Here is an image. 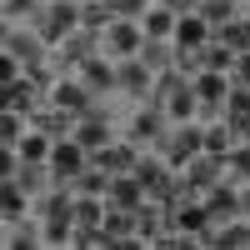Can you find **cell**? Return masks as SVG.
I'll return each instance as SVG.
<instances>
[{
	"mask_svg": "<svg viewBox=\"0 0 250 250\" xmlns=\"http://www.w3.org/2000/svg\"><path fill=\"white\" fill-rule=\"evenodd\" d=\"M165 130H170V120H165V110L150 105V100H140V105H125V115H120V140L140 145V150H155Z\"/></svg>",
	"mask_w": 250,
	"mask_h": 250,
	"instance_id": "6da1fadb",
	"label": "cell"
},
{
	"mask_svg": "<svg viewBox=\"0 0 250 250\" xmlns=\"http://www.w3.org/2000/svg\"><path fill=\"white\" fill-rule=\"evenodd\" d=\"M30 25H35L40 40L55 50L70 30H80V0H45V5H40V15L30 20Z\"/></svg>",
	"mask_w": 250,
	"mask_h": 250,
	"instance_id": "7a4b0ae2",
	"label": "cell"
},
{
	"mask_svg": "<svg viewBox=\"0 0 250 250\" xmlns=\"http://www.w3.org/2000/svg\"><path fill=\"white\" fill-rule=\"evenodd\" d=\"M0 55H15L20 65H40V60H50L55 50L40 40L35 25H0Z\"/></svg>",
	"mask_w": 250,
	"mask_h": 250,
	"instance_id": "3957f363",
	"label": "cell"
},
{
	"mask_svg": "<svg viewBox=\"0 0 250 250\" xmlns=\"http://www.w3.org/2000/svg\"><path fill=\"white\" fill-rule=\"evenodd\" d=\"M230 85H235V80L225 75V70H195V75H190V90H195V100H200V120H220V115H225Z\"/></svg>",
	"mask_w": 250,
	"mask_h": 250,
	"instance_id": "277c9868",
	"label": "cell"
},
{
	"mask_svg": "<svg viewBox=\"0 0 250 250\" xmlns=\"http://www.w3.org/2000/svg\"><path fill=\"white\" fill-rule=\"evenodd\" d=\"M160 160L170 165V170H185L195 155H200V120H190V125H170V130L160 135Z\"/></svg>",
	"mask_w": 250,
	"mask_h": 250,
	"instance_id": "5b68a950",
	"label": "cell"
},
{
	"mask_svg": "<svg viewBox=\"0 0 250 250\" xmlns=\"http://www.w3.org/2000/svg\"><path fill=\"white\" fill-rule=\"evenodd\" d=\"M100 55H110V60H135V55H145V30H140V20H110V25L100 30Z\"/></svg>",
	"mask_w": 250,
	"mask_h": 250,
	"instance_id": "8992f818",
	"label": "cell"
},
{
	"mask_svg": "<svg viewBox=\"0 0 250 250\" xmlns=\"http://www.w3.org/2000/svg\"><path fill=\"white\" fill-rule=\"evenodd\" d=\"M45 105L65 110V115H85V110L95 105V95H90V85H85L75 70H60V75H55V85L45 90Z\"/></svg>",
	"mask_w": 250,
	"mask_h": 250,
	"instance_id": "52a82bcc",
	"label": "cell"
},
{
	"mask_svg": "<svg viewBox=\"0 0 250 250\" xmlns=\"http://www.w3.org/2000/svg\"><path fill=\"white\" fill-rule=\"evenodd\" d=\"M115 85H120V100L125 105H140V100H150L155 90V70L145 65V60H115Z\"/></svg>",
	"mask_w": 250,
	"mask_h": 250,
	"instance_id": "ba28073f",
	"label": "cell"
},
{
	"mask_svg": "<svg viewBox=\"0 0 250 250\" xmlns=\"http://www.w3.org/2000/svg\"><path fill=\"white\" fill-rule=\"evenodd\" d=\"M90 165V150L80 145L75 135H65V140H55V150H50V180L55 185H75V175Z\"/></svg>",
	"mask_w": 250,
	"mask_h": 250,
	"instance_id": "9c48e42d",
	"label": "cell"
},
{
	"mask_svg": "<svg viewBox=\"0 0 250 250\" xmlns=\"http://www.w3.org/2000/svg\"><path fill=\"white\" fill-rule=\"evenodd\" d=\"M75 75L90 85V95H95V100H120V85H115V60H110V55H100V50H95L90 60H80V65H75Z\"/></svg>",
	"mask_w": 250,
	"mask_h": 250,
	"instance_id": "30bf717a",
	"label": "cell"
},
{
	"mask_svg": "<svg viewBox=\"0 0 250 250\" xmlns=\"http://www.w3.org/2000/svg\"><path fill=\"white\" fill-rule=\"evenodd\" d=\"M210 210H205V200L200 195H180V205H175V235H185L195 250H200V240H205V230H210Z\"/></svg>",
	"mask_w": 250,
	"mask_h": 250,
	"instance_id": "8fae6325",
	"label": "cell"
},
{
	"mask_svg": "<svg viewBox=\"0 0 250 250\" xmlns=\"http://www.w3.org/2000/svg\"><path fill=\"white\" fill-rule=\"evenodd\" d=\"M200 250H250V215H235V220H220L205 230Z\"/></svg>",
	"mask_w": 250,
	"mask_h": 250,
	"instance_id": "7c38bea8",
	"label": "cell"
},
{
	"mask_svg": "<svg viewBox=\"0 0 250 250\" xmlns=\"http://www.w3.org/2000/svg\"><path fill=\"white\" fill-rule=\"evenodd\" d=\"M200 200H205V210H210V220H215V225L240 215V185H235L230 175H220V180H215V185H210V190H205Z\"/></svg>",
	"mask_w": 250,
	"mask_h": 250,
	"instance_id": "4fadbf2b",
	"label": "cell"
},
{
	"mask_svg": "<svg viewBox=\"0 0 250 250\" xmlns=\"http://www.w3.org/2000/svg\"><path fill=\"white\" fill-rule=\"evenodd\" d=\"M30 210H35V190H30V185H20L15 175H10V180H0V225L25 220Z\"/></svg>",
	"mask_w": 250,
	"mask_h": 250,
	"instance_id": "5bb4252c",
	"label": "cell"
},
{
	"mask_svg": "<svg viewBox=\"0 0 250 250\" xmlns=\"http://www.w3.org/2000/svg\"><path fill=\"white\" fill-rule=\"evenodd\" d=\"M105 200L115 205V210H140V205L150 200V190H145V180H140L135 170H125V175H110V190H105Z\"/></svg>",
	"mask_w": 250,
	"mask_h": 250,
	"instance_id": "9a60e30c",
	"label": "cell"
},
{
	"mask_svg": "<svg viewBox=\"0 0 250 250\" xmlns=\"http://www.w3.org/2000/svg\"><path fill=\"white\" fill-rule=\"evenodd\" d=\"M160 110H165V120H170V125H190V120H200V100H195V90H190V75H185L180 85L160 100Z\"/></svg>",
	"mask_w": 250,
	"mask_h": 250,
	"instance_id": "2e32d148",
	"label": "cell"
},
{
	"mask_svg": "<svg viewBox=\"0 0 250 250\" xmlns=\"http://www.w3.org/2000/svg\"><path fill=\"white\" fill-rule=\"evenodd\" d=\"M95 50H100V35H95V30H70V35L55 45V60H60V70H75L80 60H90Z\"/></svg>",
	"mask_w": 250,
	"mask_h": 250,
	"instance_id": "e0dca14e",
	"label": "cell"
},
{
	"mask_svg": "<svg viewBox=\"0 0 250 250\" xmlns=\"http://www.w3.org/2000/svg\"><path fill=\"white\" fill-rule=\"evenodd\" d=\"M100 170H110V175H125V170H135V160H140V145H130V140H110V145H100V150L90 155Z\"/></svg>",
	"mask_w": 250,
	"mask_h": 250,
	"instance_id": "ac0fdd59",
	"label": "cell"
},
{
	"mask_svg": "<svg viewBox=\"0 0 250 250\" xmlns=\"http://www.w3.org/2000/svg\"><path fill=\"white\" fill-rule=\"evenodd\" d=\"M230 145H235V125L230 120H200V150L205 155H215V160H225L230 155Z\"/></svg>",
	"mask_w": 250,
	"mask_h": 250,
	"instance_id": "d6986e66",
	"label": "cell"
},
{
	"mask_svg": "<svg viewBox=\"0 0 250 250\" xmlns=\"http://www.w3.org/2000/svg\"><path fill=\"white\" fill-rule=\"evenodd\" d=\"M180 175H185V185H190L195 195H205V190H210V185L225 175V160H215V155H205V150H200V155H195L190 165H185Z\"/></svg>",
	"mask_w": 250,
	"mask_h": 250,
	"instance_id": "ffe728a7",
	"label": "cell"
},
{
	"mask_svg": "<svg viewBox=\"0 0 250 250\" xmlns=\"http://www.w3.org/2000/svg\"><path fill=\"white\" fill-rule=\"evenodd\" d=\"M40 100H45V95H40V90L30 85V80H15V85H0V110H15V115H30V110L40 105Z\"/></svg>",
	"mask_w": 250,
	"mask_h": 250,
	"instance_id": "44dd1931",
	"label": "cell"
},
{
	"mask_svg": "<svg viewBox=\"0 0 250 250\" xmlns=\"http://www.w3.org/2000/svg\"><path fill=\"white\" fill-rule=\"evenodd\" d=\"M50 150H55V140H50L45 130H35V125L15 140V155L25 160V165H50Z\"/></svg>",
	"mask_w": 250,
	"mask_h": 250,
	"instance_id": "7402d4cb",
	"label": "cell"
},
{
	"mask_svg": "<svg viewBox=\"0 0 250 250\" xmlns=\"http://www.w3.org/2000/svg\"><path fill=\"white\" fill-rule=\"evenodd\" d=\"M140 30H145V40H170L175 35V10L160 5V0H150V10L140 15Z\"/></svg>",
	"mask_w": 250,
	"mask_h": 250,
	"instance_id": "603a6c76",
	"label": "cell"
},
{
	"mask_svg": "<svg viewBox=\"0 0 250 250\" xmlns=\"http://www.w3.org/2000/svg\"><path fill=\"white\" fill-rule=\"evenodd\" d=\"M230 65H235V50L225 45V40H210V45H200V55H195V70H225L230 75Z\"/></svg>",
	"mask_w": 250,
	"mask_h": 250,
	"instance_id": "cb8c5ba5",
	"label": "cell"
},
{
	"mask_svg": "<svg viewBox=\"0 0 250 250\" xmlns=\"http://www.w3.org/2000/svg\"><path fill=\"white\" fill-rule=\"evenodd\" d=\"M40 245L45 250H70L75 245V220H40Z\"/></svg>",
	"mask_w": 250,
	"mask_h": 250,
	"instance_id": "d4e9b609",
	"label": "cell"
},
{
	"mask_svg": "<svg viewBox=\"0 0 250 250\" xmlns=\"http://www.w3.org/2000/svg\"><path fill=\"white\" fill-rule=\"evenodd\" d=\"M200 20H205V25H210V30H220V25H230V20L240 15V0H200Z\"/></svg>",
	"mask_w": 250,
	"mask_h": 250,
	"instance_id": "484cf974",
	"label": "cell"
},
{
	"mask_svg": "<svg viewBox=\"0 0 250 250\" xmlns=\"http://www.w3.org/2000/svg\"><path fill=\"white\" fill-rule=\"evenodd\" d=\"M45 0H0V25H30Z\"/></svg>",
	"mask_w": 250,
	"mask_h": 250,
	"instance_id": "4316f807",
	"label": "cell"
},
{
	"mask_svg": "<svg viewBox=\"0 0 250 250\" xmlns=\"http://www.w3.org/2000/svg\"><path fill=\"white\" fill-rule=\"evenodd\" d=\"M215 40H225L235 55H240V50H250V10H240L230 25H220V30H215Z\"/></svg>",
	"mask_w": 250,
	"mask_h": 250,
	"instance_id": "83f0119b",
	"label": "cell"
},
{
	"mask_svg": "<svg viewBox=\"0 0 250 250\" xmlns=\"http://www.w3.org/2000/svg\"><path fill=\"white\" fill-rule=\"evenodd\" d=\"M70 190H75V195H105V190H110V170H100V165L90 160L85 170L75 175V185H70Z\"/></svg>",
	"mask_w": 250,
	"mask_h": 250,
	"instance_id": "f1b7e54d",
	"label": "cell"
},
{
	"mask_svg": "<svg viewBox=\"0 0 250 250\" xmlns=\"http://www.w3.org/2000/svg\"><path fill=\"white\" fill-rule=\"evenodd\" d=\"M225 175L235 185H250V140H235L230 155H225Z\"/></svg>",
	"mask_w": 250,
	"mask_h": 250,
	"instance_id": "f546056e",
	"label": "cell"
},
{
	"mask_svg": "<svg viewBox=\"0 0 250 250\" xmlns=\"http://www.w3.org/2000/svg\"><path fill=\"white\" fill-rule=\"evenodd\" d=\"M110 20H115V15H110L105 0H80V30H95V35H100Z\"/></svg>",
	"mask_w": 250,
	"mask_h": 250,
	"instance_id": "4dcf8cb0",
	"label": "cell"
},
{
	"mask_svg": "<svg viewBox=\"0 0 250 250\" xmlns=\"http://www.w3.org/2000/svg\"><path fill=\"white\" fill-rule=\"evenodd\" d=\"M140 60L160 75V70H170V65H175V45H170V40H145V55H140Z\"/></svg>",
	"mask_w": 250,
	"mask_h": 250,
	"instance_id": "1f68e13d",
	"label": "cell"
},
{
	"mask_svg": "<svg viewBox=\"0 0 250 250\" xmlns=\"http://www.w3.org/2000/svg\"><path fill=\"white\" fill-rule=\"evenodd\" d=\"M250 115V85H230V100H225V120H245Z\"/></svg>",
	"mask_w": 250,
	"mask_h": 250,
	"instance_id": "d6a6232c",
	"label": "cell"
},
{
	"mask_svg": "<svg viewBox=\"0 0 250 250\" xmlns=\"http://www.w3.org/2000/svg\"><path fill=\"white\" fill-rule=\"evenodd\" d=\"M105 5H110L115 20H140L145 10H150V0H105Z\"/></svg>",
	"mask_w": 250,
	"mask_h": 250,
	"instance_id": "836d02e7",
	"label": "cell"
},
{
	"mask_svg": "<svg viewBox=\"0 0 250 250\" xmlns=\"http://www.w3.org/2000/svg\"><path fill=\"white\" fill-rule=\"evenodd\" d=\"M230 80H235V85H250V50H240V55H235V65H230Z\"/></svg>",
	"mask_w": 250,
	"mask_h": 250,
	"instance_id": "e575fe53",
	"label": "cell"
},
{
	"mask_svg": "<svg viewBox=\"0 0 250 250\" xmlns=\"http://www.w3.org/2000/svg\"><path fill=\"white\" fill-rule=\"evenodd\" d=\"M235 140H250V115H245V120H235Z\"/></svg>",
	"mask_w": 250,
	"mask_h": 250,
	"instance_id": "d590c367",
	"label": "cell"
},
{
	"mask_svg": "<svg viewBox=\"0 0 250 250\" xmlns=\"http://www.w3.org/2000/svg\"><path fill=\"white\" fill-rule=\"evenodd\" d=\"M240 215H250V185H240Z\"/></svg>",
	"mask_w": 250,
	"mask_h": 250,
	"instance_id": "8d00e7d4",
	"label": "cell"
},
{
	"mask_svg": "<svg viewBox=\"0 0 250 250\" xmlns=\"http://www.w3.org/2000/svg\"><path fill=\"white\" fill-rule=\"evenodd\" d=\"M240 10H250V0H245V5H240Z\"/></svg>",
	"mask_w": 250,
	"mask_h": 250,
	"instance_id": "74e56055",
	"label": "cell"
}]
</instances>
